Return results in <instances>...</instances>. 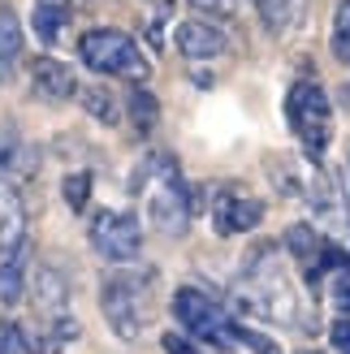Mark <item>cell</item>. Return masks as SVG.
<instances>
[{
  "mask_svg": "<svg viewBox=\"0 0 350 354\" xmlns=\"http://www.w3.org/2000/svg\"><path fill=\"white\" fill-rule=\"evenodd\" d=\"M30 290H35V298H39L44 311H61V307H65V277H61L57 268H48V263H39V268H35Z\"/></svg>",
  "mask_w": 350,
  "mask_h": 354,
  "instance_id": "obj_13",
  "label": "cell"
},
{
  "mask_svg": "<svg viewBox=\"0 0 350 354\" xmlns=\"http://www.w3.org/2000/svg\"><path fill=\"white\" fill-rule=\"evenodd\" d=\"M333 307L338 311H350V268H342L333 277Z\"/></svg>",
  "mask_w": 350,
  "mask_h": 354,
  "instance_id": "obj_24",
  "label": "cell"
},
{
  "mask_svg": "<svg viewBox=\"0 0 350 354\" xmlns=\"http://www.w3.org/2000/svg\"><path fill=\"white\" fill-rule=\"evenodd\" d=\"M199 13H212V17H234L238 13V0H190Z\"/></svg>",
  "mask_w": 350,
  "mask_h": 354,
  "instance_id": "obj_23",
  "label": "cell"
},
{
  "mask_svg": "<svg viewBox=\"0 0 350 354\" xmlns=\"http://www.w3.org/2000/svg\"><path fill=\"white\" fill-rule=\"evenodd\" d=\"M286 117H290V130L299 134L303 151L311 156V160H320L324 147H329V117H333V109H329V95L320 91L316 82H294L290 86V100H286Z\"/></svg>",
  "mask_w": 350,
  "mask_h": 354,
  "instance_id": "obj_4",
  "label": "cell"
},
{
  "mask_svg": "<svg viewBox=\"0 0 350 354\" xmlns=\"http://www.w3.org/2000/svg\"><path fill=\"white\" fill-rule=\"evenodd\" d=\"M44 5H65V0H44Z\"/></svg>",
  "mask_w": 350,
  "mask_h": 354,
  "instance_id": "obj_28",
  "label": "cell"
},
{
  "mask_svg": "<svg viewBox=\"0 0 350 354\" xmlns=\"http://www.w3.org/2000/svg\"><path fill=\"white\" fill-rule=\"evenodd\" d=\"M138 186L147 194V216L160 234H182L186 221H190V199H186V186L178 177V165L173 156H147L143 169H138Z\"/></svg>",
  "mask_w": 350,
  "mask_h": 354,
  "instance_id": "obj_1",
  "label": "cell"
},
{
  "mask_svg": "<svg viewBox=\"0 0 350 354\" xmlns=\"http://www.w3.org/2000/svg\"><path fill=\"white\" fill-rule=\"evenodd\" d=\"M165 350L169 354H203L190 337H182V333H165Z\"/></svg>",
  "mask_w": 350,
  "mask_h": 354,
  "instance_id": "obj_26",
  "label": "cell"
},
{
  "mask_svg": "<svg viewBox=\"0 0 350 354\" xmlns=\"http://www.w3.org/2000/svg\"><path fill=\"white\" fill-rule=\"evenodd\" d=\"M173 315H178V320L186 324V333H195V337L212 342V346H234V324H230V315H225L203 290L182 286L178 294H173Z\"/></svg>",
  "mask_w": 350,
  "mask_h": 354,
  "instance_id": "obj_6",
  "label": "cell"
},
{
  "mask_svg": "<svg viewBox=\"0 0 350 354\" xmlns=\"http://www.w3.org/2000/svg\"><path fill=\"white\" fill-rule=\"evenodd\" d=\"M333 57L350 65V0H342L333 13Z\"/></svg>",
  "mask_w": 350,
  "mask_h": 354,
  "instance_id": "obj_18",
  "label": "cell"
},
{
  "mask_svg": "<svg viewBox=\"0 0 350 354\" xmlns=\"http://www.w3.org/2000/svg\"><path fill=\"white\" fill-rule=\"evenodd\" d=\"M86 199H91V173H69L65 177V203L74 212H82Z\"/></svg>",
  "mask_w": 350,
  "mask_h": 354,
  "instance_id": "obj_20",
  "label": "cell"
},
{
  "mask_svg": "<svg viewBox=\"0 0 350 354\" xmlns=\"http://www.w3.org/2000/svg\"><path fill=\"white\" fill-rule=\"evenodd\" d=\"M78 57L91 65L95 74L134 78V82L147 78V61H143V52L134 48V39H130L126 30H109V26L86 30L82 39H78Z\"/></svg>",
  "mask_w": 350,
  "mask_h": 354,
  "instance_id": "obj_3",
  "label": "cell"
},
{
  "mask_svg": "<svg viewBox=\"0 0 350 354\" xmlns=\"http://www.w3.org/2000/svg\"><path fill=\"white\" fill-rule=\"evenodd\" d=\"M329 337H333V346H338L342 354H350V320H338V324H333V333H329Z\"/></svg>",
  "mask_w": 350,
  "mask_h": 354,
  "instance_id": "obj_27",
  "label": "cell"
},
{
  "mask_svg": "<svg viewBox=\"0 0 350 354\" xmlns=\"http://www.w3.org/2000/svg\"><path fill=\"white\" fill-rule=\"evenodd\" d=\"M22 328H13V324H0V354H22Z\"/></svg>",
  "mask_w": 350,
  "mask_h": 354,
  "instance_id": "obj_25",
  "label": "cell"
},
{
  "mask_svg": "<svg viewBox=\"0 0 350 354\" xmlns=\"http://www.w3.org/2000/svg\"><path fill=\"white\" fill-rule=\"evenodd\" d=\"M61 22H65V5H44L39 0V9H35V35L52 44L61 35Z\"/></svg>",
  "mask_w": 350,
  "mask_h": 354,
  "instance_id": "obj_17",
  "label": "cell"
},
{
  "mask_svg": "<svg viewBox=\"0 0 350 354\" xmlns=\"http://www.w3.org/2000/svg\"><path fill=\"white\" fill-rule=\"evenodd\" d=\"M234 342H242V346L255 350V354H282V346H277V342H268L264 333H251V328H242V324H234Z\"/></svg>",
  "mask_w": 350,
  "mask_h": 354,
  "instance_id": "obj_21",
  "label": "cell"
},
{
  "mask_svg": "<svg viewBox=\"0 0 350 354\" xmlns=\"http://www.w3.org/2000/svg\"><path fill=\"white\" fill-rule=\"evenodd\" d=\"M30 82H35V95L39 100H52V104H61L78 91V82H74V69L61 65V61H52V57H39L30 65Z\"/></svg>",
  "mask_w": 350,
  "mask_h": 354,
  "instance_id": "obj_9",
  "label": "cell"
},
{
  "mask_svg": "<svg viewBox=\"0 0 350 354\" xmlns=\"http://www.w3.org/2000/svg\"><path fill=\"white\" fill-rule=\"evenodd\" d=\"M17 57H22V22L9 5H0V65L9 69Z\"/></svg>",
  "mask_w": 350,
  "mask_h": 354,
  "instance_id": "obj_14",
  "label": "cell"
},
{
  "mask_svg": "<svg viewBox=\"0 0 350 354\" xmlns=\"http://www.w3.org/2000/svg\"><path fill=\"white\" fill-rule=\"evenodd\" d=\"M225 48H230V44H225V35L212 22H182L178 26V52L190 57V61H212V57H221Z\"/></svg>",
  "mask_w": 350,
  "mask_h": 354,
  "instance_id": "obj_10",
  "label": "cell"
},
{
  "mask_svg": "<svg viewBox=\"0 0 350 354\" xmlns=\"http://www.w3.org/2000/svg\"><path fill=\"white\" fill-rule=\"evenodd\" d=\"M100 307H104V320L113 324L117 337L134 342L138 333L147 328V320H151L147 277H130V272L109 277V281H104V290H100Z\"/></svg>",
  "mask_w": 350,
  "mask_h": 354,
  "instance_id": "obj_2",
  "label": "cell"
},
{
  "mask_svg": "<svg viewBox=\"0 0 350 354\" xmlns=\"http://www.w3.org/2000/svg\"><path fill=\"white\" fill-rule=\"evenodd\" d=\"M156 100H151V91H143V86H134L130 91V117H134V126L138 130H151L156 126Z\"/></svg>",
  "mask_w": 350,
  "mask_h": 354,
  "instance_id": "obj_19",
  "label": "cell"
},
{
  "mask_svg": "<svg viewBox=\"0 0 350 354\" xmlns=\"http://www.w3.org/2000/svg\"><path fill=\"white\" fill-rule=\"evenodd\" d=\"M255 9H259V17H264V26L273 35H286L303 22L307 0H255Z\"/></svg>",
  "mask_w": 350,
  "mask_h": 354,
  "instance_id": "obj_12",
  "label": "cell"
},
{
  "mask_svg": "<svg viewBox=\"0 0 350 354\" xmlns=\"http://www.w3.org/2000/svg\"><path fill=\"white\" fill-rule=\"evenodd\" d=\"M26 238V207L13 186H0V251H17Z\"/></svg>",
  "mask_w": 350,
  "mask_h": 354,
  "instance_id": "obj_11",
  "label": "cell"
},
{
  "mask_svg": "<svg viewBox=\"0 0 350 354\" xmlns=\"http://www.w3.org/2000/svg\"><path fill=\"white\" fill-rule=\"evenodd\" d=\"M286 242H290V251L299 255L303 263H311V268H316L320 255H324V242L316 238V229H311V225H294L290 234H286Z\"/></svg>",
  "mask_w": 350,
  "mask_h": 354,
  "instance_id": "obj_16",
  "label": "cell"
},
{
  "mask_svg": "<svg viewBox=\"0 0 350 354\" xmlns=\"http://www.w3.org/2000/svg\"><path fill=\"white\" fill-rule=\"evenodd\" d=\"M0 298H5V303L22 298V268H17V259H9V268L0 272Z\"/></svg>",
  "mask_w": 350,
  "mask_h": 354,
  "instance_id": "obj_22",
  "label": "cell"
},
{
  "mask_svg": "<svg viewBox=\"0 0 350 354\" xmlns=\"http://www.w3.org/2000/svg\"><path fill=\"white\" fill-rule=\"evenodd\" d=\"M91 246L113 263H130L138 255V246H143V229H138L134 212H95Z\"/></svg>",
  "mask_w": 350,
  "mask_h": 354,
  "instance_id": "obj_7",
  "label": "cell"
},
{
  "mask_svg": "<svg viewBox=\"0 0 350 354\" xmlns=\"http://www.w3.org/2000/svg\"><path fill=\"white\" fill-rule=\"evenodd\" d=\"M82 109L91 113L95 121H104V126H117V100H113L109 86H100V82L82 86Z\"/></svg>",
  "mask_w": 350,
  "mask_h": 354,
  "instance_id": "obj_15",
  "label": "cell"
},
{
  "mask_svg": "<svg viewBox=\"0 0 350 354\" xmlns=\"http://www.w3.org/2000/svg\"><path fill=\"white\" fill-rule=\"evenodd\" d=\"M242 307L264 315V320H277V324H294L299 320V298H294V286L264 263V268H255V277L247 281V290H242Z\"/></svg>",
  "mask_w": 350,
  "mask_h": 354,
  "instance_id": "obj_5",
  "label": "cell"
},
{
  "mask_svg": "<svg viewBox=\"0 0 350 354\" xmlns=\"http://www.w3.org/2000/svg\"><path fill=\"white\" fill-rule=\"evenodd\" d=\"M259 216H264V203L251 199V194H242L234 186H225L217 194V203H212V225H217V234H247V229L259 225Z\"/></svg>",
  "mask_w": 350,
  "mask_h": 354,
  "instance_id": "obj_8",
  "label": "cell"
}]
</instances>
